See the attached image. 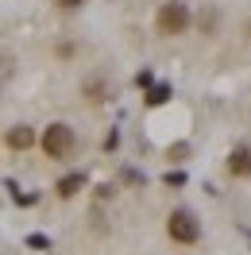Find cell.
<instances>
[{
    "mask_svg": "<svg viewBox=\"0 0 251 255\" xmlns=\"http://www.w3.org/2000/svg\"><path fill=\"white\" fill-rule=\"evenodd\" d=\"M166 236L174 244H197L201 240V224H197V217L189 209H174L170 217H166Z\"/></svg>",
    "mask_w": 251,
    "mask_h": 255,
    "instance_id": "2",
    "label": "cell"
},
{
    "mask_svg": "<svg viewBox=\"0 0 251 255\" xmlns=\"http://www.w3.org/2000/svg\"><path fill=\"white\" fill-rule=\"evenodd\" d=\"M43 155L47 159H54V162H62V159H70L74 155V147H78V139H74V128L70 124H50L47 131H43Z\"/></svg>",
    "mask_w": 251,
    "mask_h": 255,
    "instance_id": "1",
    "label": "cell"
},
{
    "mask_svg": "<svg viewBox=\"0 0 251 255\" xmlns=\"http://www.w3.org/2000/svg\"><path fill=\"white\" fill-rule=\"evenodd\" d=\"M166 97H170V85H155V89L147 93V101H151V105H162Z\"/></svg>",
    "mask_w": 251,
    "mask_h": 255,
    "instance_id": "7",
    "label": "cell"
},
{
    "mask_svg": "<svg viewBox=\"0 0 251 255\" xmlns=\"http://www.w3.org/2000/svg\"><path fill=\"white\" fill-rule=\"evenodd\" d=\"M4 143L12 147V151H27V147L35 143V131L27 124H16V128H8V135H4Z\"/></svg>",
    "mask_w": 251,
    "mask_h": 255,
    "instance_id": "5",
    "label": "cell"
},
{
    "mask_svg": "<svg viewBox=\"0 0 251 255\" xmlns=\"http://www.w3.org/2000/svg\"><path fill=\"white\" fill-rule=\"evenodd\" d=\"M158 35H182L189 27V8L182 0H170V4H162L158 8V19H155Z\"/></svg>",
    "mask_w": 251,
    "mask_h": 255,
    "instance_id": "3",
    "label": "cell"
},
{
    "mask_svg": "<svg viewBox=\"0 0 251 255\" xmlns=\"http://www.w3.org/2000/svg\"><path fill=\"white\" fill-rule=\"evenodd\" d=\"M27 244H31V248H50L47 236H27Z\"/></svg>",
    "mask_w": 251,
    "mask_h": 255,
    "instance_id": "9",
    "label": "cell"
},
{
    "mask_svg": "<svg viewBox=\"0 0 251 255\" xmlns=\"http://www.w3.org/2000/svg\"><path fill=\"white\" fill-rule=\"evenodd\" d=\"M182 182H186V174H178V170H174V174H166V186H182Z\"/></svg>",
    "mask_w": 251,
    "mask_h": 255,
    "instance_id": "10",
    "label": "cell"
},
{
    "mask_svg": "<svg viewBox=\"0 0 251 255\" xmlns=\"http://www.w3.org/2000/svg\"><path fill=\"white\" fill-rule=\"evenodd\" d=\"M228 174L232 178H251V147H236L228 155Z\"/></svg>",
    "mask_w": 251,
    "mask_h": 255,
    "instance_id": "4",
    "label": "cell"
},
{
    "mask_svg": "<svg viewBox=\"0 0 251 255\" xmlns=\"http://www.w3.org/2000/svg\"><path fill=\"white\" fill-rule=\"evenodd\" d=\"M54 4H62V8H78V4H85V0H54Z\"/></svg>",
    "mask_w": 251,
    "mask_h": 255,
    "instance_id": "11",
    "label": "cell"
},
{
    "mask_svg": "<svg viewBox=\"0 0 251 255\" xmlns=\"http://www.w3.org/2000/svg\"><path fill=\"white\" fill-rule=\"evenodd\" d=\"M151 81H155V74H151V70H143L139 78H135V85H139V89H147V85H151Z\"/></svg>",
    "mask_w": 251,
    "mask_h": 255,
    "instance_id": "8",
    "label": "cell"
},
{
    "mask_svg": "<svg viewBox=\"0 0 251 255\" xmlns=\"http://www.w3.org/2000/svg\"><path fill=\"white\" fill-rule=\"evenodd\" d=\"M85 190V174H66L58 182V197H74V193Z\"/></svg>",
    "mask_w": 251,
    "mask_h": 255,
    "instance_id": "6",
    "label": "cell"
}]
</instances>
